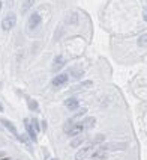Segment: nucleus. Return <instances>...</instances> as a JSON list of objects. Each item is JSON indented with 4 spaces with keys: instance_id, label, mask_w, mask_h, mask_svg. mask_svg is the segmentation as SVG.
Here are the masks:
<instances>
[{
    "instance_id": "obj_11",
    "label": "nucleus",
    "mask_w": 147,
    "mask_h": 160,
    "mask_svg": "<svg viewBox=\"0 0 147 160\" xmlns=\"http://www.w3.org/2000/svg\"><path fill=\"white\" fill-rule=\"evenodd\" d=\"M95 122H96V119L90 116V118H86L81 124H83V127H84V128H92V127L95 126Z\"/></svg>"
},
{
    "instance_id": "obj_12",
    "label": "nucleus",
    "mask_w": 147,
    "mask_h": 160,
    "mask_svg": "<svg viewBox=\"0 0 147 160\" xmlns=\"http://www.w3.org/2000/svg\"><path fill=\"white\" fill-rule=\"evenodd\" d=\"M33 3H35V0H24V3H23V8H21V12H27L32 6H33Z\"/></svg>"
},
{
    "instance_id": "obj_22",
    "label": "nucleus",
    "mask_w": 147,
    "mask_h": 160,
    "mask_svg": "<svg viewBox=\"0 0 147 160\" xmlns=\"http://www.w3.org/2000/svg\"><path fill=\"white\" fill-rule=\"evenodd\" d=\"M2 160H9V159H8V157H5V159H2Z\"/></svg>"
},
{
    "instance_id": "obj_4",
    "label": "nucleus",
    "mask_w": 147,
    "mask_h": 160,
    "mask_svg": "<svg viewBox=\"0 0 147 160\" xmlns=\"http://www.w3.org/2000/svg\"><path fill=\"white\" fill-rule=\"evenodd\" d=\"M93 149H95V144L92 142V144H89V145H86L84 148H81L78 153L75 154V160H84L86 157L90 156V153L93 151Z\"/></svg>"
},
{
    "instance_id": "obj_23",
    "label": "nucleus",
    "mask_w": 147,
    "mask_h": 160,
    "mask_svg": "<svg viewBox=\"0 0 147 160\" xmlns=\"http://www.w3.org/2000/svg\"><path fill=\"white\" fill-rule=\"evenodd\" d=\"M0 11H2V2H0Z\"/></svg>"
},
{
    "instance_id": "obj_13",
    "label": "nucleus",
    "mask_w": 147,
    "mask_h": 160,
    "mask_svg": "<svg viewBox=\"0 0 147 160\" xmlns=\"http://www.w3.org/2000/svg\"><path fill=\"white\" fill-rule=\"evenodd\" d=\"M71 74H72V77H74V79H80V77L84 74V71H83V69H80V68H72L71 69Z\"/></svg>"
},
{
    "instance_id": "obj_18",
    "label": "nucleus",
    "mask_w": 147,
    "mask_h": 160,
    "mask_svg": "<svg viewBox=\"0 0 147 160\" xmlns=\"http://www.w3.org/2000/svg\"><path fill=\"white\" fill-rule=\"evenodd\" d=\"M30 122H32V126H33V128H35V131H36V133H38V131H39V130H41V128H39V122H38V121H36V119H30Z\"/></svg>"
},
{
    "instance_id": "obj_21",
    "label": "nucleus",
    "mask_w": 147,
    "mask_h": 160,
    "mask_svg": "<svg viewBox=\"0 0 147 160\" xmlns=\"http://www.w3.org/2000/svg\"><path fill=\"white\" fill-rule=\"evenodd\" d=\"M2 110H3V106H2V104H0V112H2Z\"/></svg>"
},
{
    "instance_id": "obj_9",
    "label": "nucleus",
    "mask_w": 147,
    "mask_h": 160,
    "mask_svg": "<svg viewBox=\"0 0 147 160\" xmlns=\"http://www.w3.org/2000/svg\"><path fill=\"white\" fill-rule=\"evenodd\" d=\"M65 106L68 107L69 110H77L78 109V100L77 98H68L65 101Z\"/></svg>"
},
{
    "instance_id": "obj_17",
    "label": "nucleus",
    "mask_w": 147,
    "mask_h": 160,
    "mask_svg": "<svg viewBox=\"0 0 147 160\" xmlns=\"http://www.w3.org/2000/svg\"><path fill=\"white\" fill-rule=\"evenodd\" d=\"M27 103H29V109H30V110H38V103H36L35 100H30V98H29Z\"/></svg>"
},
{
    "instance_id": "obj_14",
    "label": "nucleus",
    "mask_w": 147,
    "mask_h": 160,
    "mask_svg": "<svg viewBox=\"0 0 147 160\" xmlns=\"http://www.w3.org/2000/svg\"><path fill=\"white\" fill-rule=\"evenodd\" d=\"M83 140H84V137H83V136H77L74 140H72V142H71V147H74V148H75V147H78V145H81V144H83Z\"/></svg>"
},
{
    "instance_id": "obj_16",
    "label": "nucleus",
    "mask_w": 147,
    "mask_h": 160,
    "mask_svg": "<svg viewBox=\"0 0 147 160\" xmlns=\"http://www.w3.org/2000/svg\"><path fill=\"white\" fill-rule=\"evenodd\" d=\"M77 20H78L77 14H69V17H68V23L69 24H77Z\"/></svg>"
},
{
    "instance_id": "obj_7",
    "label": "nucleus",
    "mask_w": 147,
    "mask_h": 160,
    "mask_svg": "<svg viewBox=\"0 0 147 160\" xmlns=\"http://www.w3.org/2000/svg\"><path fill=\"white\" fill-rule=\"evenodd\" d=\"M24 126H26V130H27V135L30 136L32 140H36V131H35L33 126L30 122V119H24Z\"/></svg>"
},
{
    "instance_id": "obj_1",
    "label": "nucleus",
    "mask_w": 147,
    "mask_h": 160,
    "mask_svg": "<svg viewBox=\"0 0 147 160\" xmlns=\"http://www.w3.org/2000/svg\"><path fill=\"white\" fill-rule=\"evenodd\" d=\"M84 127L81 122H75L74 119H69L68 122L65 124V131L68 133L69 136H80L83 133Z\"/></svg>"
},
{
    "instance_id": "obj_5",
    "label": "nucleus",
    "mask_w": 147,
    "mask_h": 160,
    "mask_svg": "<svg viewBox=\"0 0 147 160\" xmlns=\"http://www.w3.org/2000/svg\"><path fill=\"white\" fill-rule=\"evenodd\" d=\"M69 80V76L68 74H65V73H62V74H59V76H56L54 79H53V86L54 88H60V86H65L66 83H68Z\"/></svg>"
},
{
    "instance_id": "obj_24",
    "label": "nucleus",
    "mask_w": 147,
    "mask_h": 160,
    "mask_svg": "<svg viewBox=\"0 0 147 160\" xmlns=\"http://www.w3.org/2000/svg\"><path fill=\"white\" fill-rule=\"evenodd\" d=\"M53 160H57V159H53Z\"/></svg>"
},
{
    "instance_id": "obj_10",
    "label": "nucleus",
    "mask_w": 147,
    "mask_h": 160,
    "mask_svg": "<svg viewBox=\"0 0 147 160\" xmlns=\"http://www.w3.org/2000/svg\"><path fill=\"white\" fill-rule=\"evenodd\" d=\"M2 124H3V126L6 127V128H8V130L11 131V133L14 135V136H18V131H17V128H15V126L12 124L11 121H8V119H2Z\"/></svg>"
},
{
    "instance_id": "obj_25",
    "label": "nucleus",
    "mask_w": 147,
    "mask_h": 160,
    "mask_svg": "<svg viewBox=\"0 0 147 160\" xmlns=\"http://www.w3.org/2000/svg\"><path fill=\"white\" fill-rule=\"evenodd\" d=\"M0 156H2V154H0Z\"/></svg>"
},
{
    "instance_id": "obj_6",
    "label": "nucleus",
    "mask_w": 147,
    "mask_h": 160,
    "mask_svg": "<svg viewBox=\"0 0 147 160\" xmlns=\"http://www.w3.org/2000/svg\"><path fill=\"white\" fill-rule=\"evenodd\" d=\"M126 148V144H107V145H102L101 149L102 151H116V149H125Z\"/></svg>"
},
{
    "instance_id": "obj_3",
    "label": "nucleus",
    "mask_w": 147,
    "mask_h": 160,
    "mask_svg": "<svg viewBox=\"0 0 147 160\" xmlns=\"http://www.w3.org/2000/svg\"><path fill=\"white\" fill-rule=\"evenodd\" d=\"M39 26H41V15H39L38 12H33V14L30 15L29 21H27V30H29V32H33Z\"/></svg>"
},
{
    "instance_id": "obj_15",
    "label": "nucleus",
    "mask_w": 147,
    "mask_h": 160,
    "mask_svg": "<svg viewBox=\"0 0 147 160\" xmlns=\"http://www.w3.org/2000/svg\"><path fill=\"white\" fill-rule=\"evenodd\" d=\"M138 46L140 47H147V33L141 35V36L138 38Z\"/></svg>"
},
{
    "instance_id": "obj_20",
    "label": "nucleus",
    "mask_w": 147,
    "mask_h": 160,
    "mask_svg": "<svg viewBox=\"0 0 147 160\" xmlns=\"http://www.w3.org/2000/svg\"><path fill=\"white\" fill-rule=\"evenodd\" d=\"M144 20H146V21H147V8H146V9H144Z\"/></svg>"
},
{
    "instance_id": "obj_2",
    "label": "nucleus",
    "mask_w": 147,
    "mask_h": 160,
    "mask_svg": "<svg viewBox=\"0 0 147 160\" xmlns=\"http://www.w3.org/2000/svg\"><path fill=\"white\" fill-rule=\"evenodd\" d=\"M17 23V17H15V14H8L3 20H2V29L5 30V32H9L12 27L15 26Z\"/></svg>"
},
{
    "instance_id": "obj_19",
    "label": "nucleus",
    "mask_w": 147,
    "mask_h": 160,
    "mask_svg": "<svg viewBox=\"0 0 147 160\" xmlns=\"http://www.w3.org/2000/svg\"><path fill=\"white\" fill-rule=\"evenodd\" d=\"M104 139H105V137H104V135H99V136H96L95 139H93V144L96 145V144H99V142H102Z\"/></svg>"
},
{
    "instance_id": "obj_8",
    "label": "nucleus",
    "mask_w": 147,
    "mask_h": 160,
    "mask_svg": "<svg viewBox=\"0 0 147 160\" xmlns=\"http://www.w3.org/2000/svg\"><path fill=\"white\" fill-rule=\"evenodd\" d=\"M63 67H65V57L63 56H57L56 59H54V62H53V71H54V73H57V71H59V69L60 68H63Z\"/></svg>"
}]
</instances>
